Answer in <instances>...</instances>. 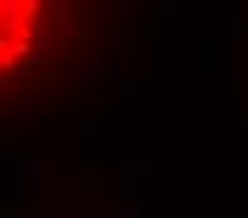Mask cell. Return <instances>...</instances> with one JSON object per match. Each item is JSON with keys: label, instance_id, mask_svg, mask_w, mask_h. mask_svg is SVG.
<instances>
[{"label": "cell", "instance_id": "6da1fadb", "mask_svg": "<svg viewBox=\"0 0 248 218\" xmlns=\"http://www.w3.org/2000/svg\"><path fill=\"white\" fill-rule=\"evenodd\" d=\"M140 0H3V123L85 93L130 33Z\"/></svg>", "mask_w": 248, "mask_h": 218}]
</instances>
